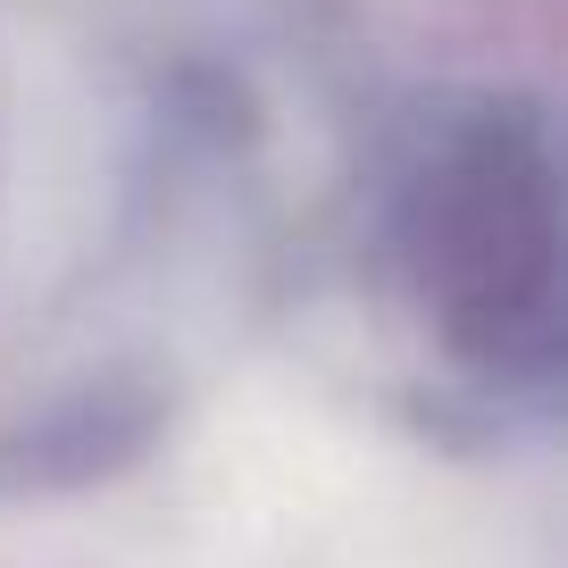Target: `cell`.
<instances>
[{
    "label": "cell",
    "mask_w": 568,
    "mask_h": 568,
    "mask_svg": "<svg viewBox=\"0 0 568 568\" xmlns=\"http://www.w3.org/2000/svg\"><path fill=\"white\" fill-rule=\"evenodd\" d=\"M385 267L426 343L494 393L560 368V168L551 125L510 101L444 109L385 184Z\"/></svg>",
    "instance_id": "obj_1"
}]
</instances>
